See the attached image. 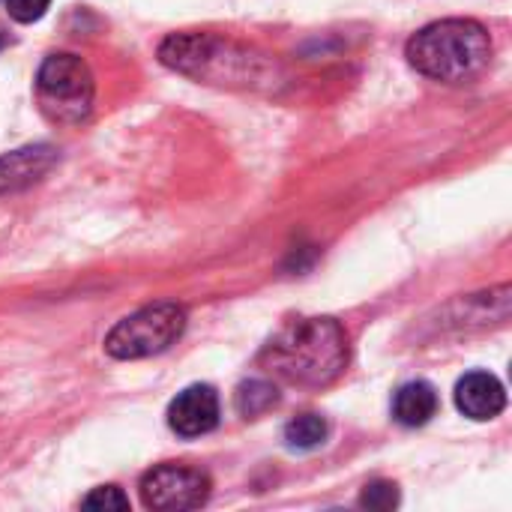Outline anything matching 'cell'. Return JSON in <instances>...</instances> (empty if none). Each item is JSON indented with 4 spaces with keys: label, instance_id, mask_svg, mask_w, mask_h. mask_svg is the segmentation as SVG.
Returning a JSON list of instances; mask_svg holds the SVG:
<instances>
[{
    "label": "cell",
    "instance_id": "cell-10",
    "mask_svg": "<svg viewBox=\"0 0 512 512\" xmlns=\"http://www.w3.org/2000/svg\"><path fill=\"white\" fill-rule=\"evenodd\" d=\"M51 159L54 156L48 147H27V150H15V153L3 156L0 159V189H15V186L33 183L39 174L48 171Z\"/></svg>",
    "mask_w": 512,
    "mask_h": 512
},
{
    "label": "cell",
    "instance_id": "cell-11",
    "mask_svg": "<svg viewBox=\"0 0 512 512\" xmlns=\"http://www.w3.org/2000/svg\"><path fill=\"white\" fill-rule=\"evenodd\" d=\"M234 405H237V411L246 420L249 417H261V414H267V411H273L279 405V390L270 381L255 378V381H246V384L237 387Z\"/></svg>",
    "mask_w": 512,
    "mask_h": 512
},
{
    "label": "cell",
    "instance_id": "cell-6",
    "mask_svg": "<svg viewBox=\"0 0 512 512\" xmlns=\"http://www.w3.org/2000/svg\"><path fill=\"white\" fill-rule=\"evenodd\" d=\"M141 504L147 510H198L210 498V477L186 465H159L141 477Z\"/></svg>",
    "mask_w": 512,
    "mask_h": 512
},
{
    "label": "cell",
    "instance_id": "cell-3",
    "mask_svg": "<svg viewBox=\"0 0 512 512\" xmlns=\"http://www.w3.org/2000/svg\"><path fill=\"white\" fill-rule=\"evenodd\" d=\"M162 63L171 69L201 78V81H216V84H252L261 81V63L249 57L246 48H237L234 42H222L216 36H201V33H183L171 36L162 45Z\"/></svg>",
    "mask_w": 512,
    "mask_h": 512
},
{
    "label": "cell",
    "instance_id": "cell-7",
    "mask_svg": "<svg viewBox=\"0 0 512 512\" xmlns=\"http://www.w3.org/2000/svg\"><path fill=\"white\" fill-rule=\"evenodd\" d=\"M168 426L180 438H201L219 426V396L210 384H192L168 405Z\"/></svg>",
    "mask_w": 512,
    "mask_h": 512
},
{
    "label": "cell",
    "instance_id": "cell-13",
    "mask_svg": "<svg viewBox=\"0 0 512 512\" xmlns=\"http://www.w3.org/2000/svg\"><path fill=\"white\" fill-rule=\"evenodd\" d=\"M396 504H399V489L396 483H387V480L369 483L360 495V507L366 510H393Z\"/></svg>",
    "mask_w": 512,
    "mask_h": 512
},
{
    "label": "cell",
    "instance_id": "cell-14",
    "mask_svg": "<svg viewBox=\"0 0 512 512\" xmlns=\"http://www.w3.org/2000/svg\"><path fill=\"white\" fill-rule=\"evenodd\" d=\"M81 507L84 510H129V498L117 486H99L81 501Z\"/></svg>",
    "mask_w": 512,
    "mask_h": 512
},
{
    "label": "cell",
    "instance_id": "cell-9",
    "mask_svg": "<svg viewBox=\"0 0 512 512\" xmlns=\"http://www.w3.org/2000/svg\"><path fill=\"white\" fill-rule=\"evenodd\" d=\"M441 408V399L435 393V387L429 381H411L405 387H399V393L393 396V417L396 423L417 429L426 426Z\"/></svg>",
    "mask_w": 512,
    "mask_h": 512
},
{
    "label": "cell",
    "instance_id": "cell-12",
    "mask_svg": "<svg viewBox=\"0 0 512 512\" xmlns=\"http://www.w3.org/2000/svg\"><path fill=\"white\" fill-rule=\"evenodd\" d=\"M330 426L321 414H300L285 426V441L291 450H315L327 441Z\"/></svg>",
    "mask_w": 512,
    "mask_h": 512
},
{
    "label": "cell",
    "instance_id": "cell-2",
    "mask_svg": "<svg viewBox=\"0 0 512 512\" xmlns=\"http://www.w3.org/2000/svg\"><path fill=\"white\" fill-rule=\"evenodd\" d=\"M408 63L435 81H468L489 66L492 39L471 18H444L417 30L405 45Z\"/></svg>",
    "mask_w": 512,
    "mask_h": 512
},
{
    "label": "cell",
    "instance_id": "cell-4",
    "mask_svg": "<svg viewBox=\"0 0 512 512\" xmlns=\"http://www.w3.org/2000/svg\"><path fill=\"white\" fill-rule=\"evenodd\" d=\"M93 72L78 54H51L36 72V102L54 123L75 126L93 111Z\"/></svg>",
    "mask_w": 512,
    "mask_h": 512
},
{
    "label": "cell",
    "instance_id": "cell-15",
    "mask_svg": "<svg viewBox=\"0 0 512 512\" xmlns=\"http://www.w3.org/2000/svg\"><path fill=\"white\" fill-rule=\"evenodd\" d=\"M3 3H6V9H9V15L15 21L33 24V21H39L45 15V9H48L51 0H3Z\"/></svg>",
    "mask_w": 512,
    "mask_h": 512
},
{
    "label": "cell",
    "instance_id": "cell-5",
    "mask_svg": "<svg viewBox=\"0 0 512 512\" xmlns=\"http://www.w3.org/2000/svg\"><path fill=\"white\" fill-rule=\"evenodd\" d=\"M186 330V309L177 303H153L117 321L105 336V354L114 360H144L168 351Z\"/></svg>",
    "mask_w": 512,
    "mask_h": 512
},
{
    "label": "cell",
    "instance_id": "cell-8",
    "mask_svg": "<svg viewBox=\"0 0 512 512\" xmlns=\"http://www.w3.org/2000/svg\"><path fill=\"white\" fill-rule=\"evenodd\" d=\"M456 405L465 417L471 420H495L504 408H507V393L504 384L489 375V372H468L459 384H456Z\"/></svg>",
    "mask_w": 512,
    "mask_h": 512
},
{
    "label": "cell",
    "instance_id": "cell-16",
    "mask_svg": "<svg viewBox=\"0 0 512 512\" xmlns=\"http://www.w3.org/2000/svg\"><path fill=\"white\" fill-rule=\"evenodd\" d=\"M0 45H3V42H0Z\"/></svg>",
    "mask_w": 512,
    "mask_h": 512
},
{
    "label": "cell",
    "instance_id": "cell-1",
    "mask_svg": "<svg viewBox=\"0 0 512 512\" xmlns=\"http://www.w3.org/2000/svg\"><path fill=\"white\" fill-rule=\"evenodd\" d=\"M261 366L294 387H327L348 366V333L333 318H303L279 330Z\"/></svg>",
    "mask_w": 512,
    "mask_h": 512
}]
</instances>
